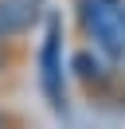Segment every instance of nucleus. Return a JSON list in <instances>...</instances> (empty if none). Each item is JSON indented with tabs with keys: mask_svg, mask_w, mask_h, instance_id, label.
Here are the masks:
<instances>
[{
	"mask_svg": "<svg viewBox=\"0 0 125 129\" xmlns=\"http://www.w3.org/2000/svg\"><path fill=\"white\" fill-rule=\"evenodd\" d=\"M12 43L16 39H0V78L12 71Z\"/></svg>",
	"mask_w": 125,
	"mask_h": 129,
	"instance_id": "obj_4",
	"label": "nucleus"
},
{
	"mask_svg": "<svg viewBox=\"0 0 125 129\" xmlns=\"http://www.w3.org/2000/svg\"><path fill=\"white\" fill-rule=\"evenodd\" d=\"M78 24L98 55L125 59V0H78Z\"/></svg>",
	"mask_w": 125,
	"mask_h": 129,
	"instance_id": "obj_1",
	"label": "nucleus"
},
{
	"mask_svg": "<svg viewBox=\"0 0 125 129\" xmlns=\"http://www.w3.org/2000/svg\"><path fill=\"white\" fill-rule=\"evenodd\" d=\"M62 20L59 12L43 16V39H39V90L55 113L67 110V86H62Z\"/></svg>",
	"mask_w": 125,
	"mask_h": 129,
	"instance_id": "obj_2",
	"label": "nucleus"
},
{
	"mask_svg": "<svg viewBox=\"0 0 125 129\" xmlns=\"http://www.w3.org/2000/svg\"><path fill=\"white\" fill-rule=\"evenodd\" d=\"M43 16V0H0V39H23Z\"/></svg>",
	"mask_w": 125,
	"mask_h": 129,
	"instance_id": "obj_3",
	"label": "nucleus"
},
{
	"mask_svg": "<svg viewBox=\"0 0 125 129\" xmlns=\"http://www.w3.org/2000/svg\"><path fill=\"white\" fill-rule=\"evenodd\" d=\"M0 129H23V117L12 113L8 106H0Z\"/></svg>",
	"mask_w": 125,
	"mask_h": 129,
	"instance_id": "obj_5",
	"label": "nucleus"
}]
</instances>
